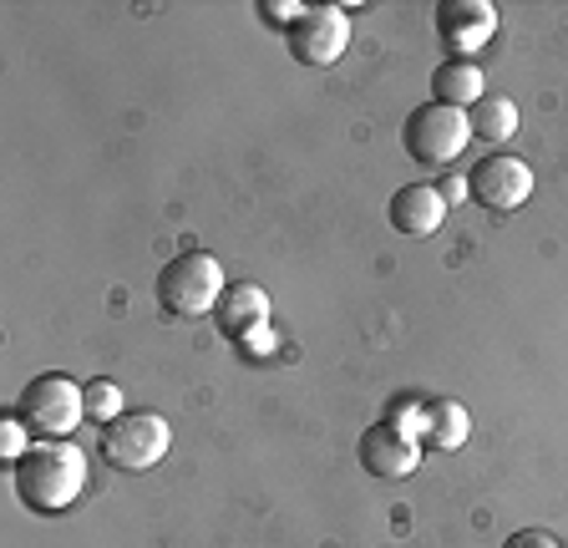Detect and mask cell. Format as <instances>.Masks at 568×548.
Returning a JSON list of instances; mask_svg holds the SVG:
<instances>
[{
  "label": "cell",
  "instance_id": "20",
  "mask_svg": "<svg viewBox=\"0 0 568 548\" xmlns=\"http://www.w3.org/2000/svg\"><path fill=\"white\" fill-rule=\"evenodd\" d=\"M442 199H447V209H457L462 199H473V193H467V179H442Z\"/></svg>",
  "mask_w": 568,
  "mask_h": 548
},
{
  "label": "cell",
  "instance_id": "5",
  "mask_svg": "<svg viewBox=\"0 0 568 548\" xmlns=\"http://www.w3.org/2000/svg\"><path fill=\"white\" fill-rule=\"evenodd\" d=\"M402 143H406V153H412L422 168H447L462 148L473 143V122H467V112H462V108L426 102V108H416L412 118H406Z\"/></svg>",
  "mask_w": 568,
  "mask_h": 548
},
{
  "label": "cell",
  "instance_id": "4",
  "mask_svg": "<svg viewBox=\"0 0 568 548\" xmlns=\"http://www.w3.org/2000/svg\"><path fill=\"white\" fill-rule=\"evenodd\" d=\"M173 447V427L158 412H128L112 427H102V463L118 473H148Z\"/></svg>",
  "mask_w": 568,
  "mask_h": 548
},
{
  "label": "cell",
  "instance_id": "2",
  "mask_svg": "<svg viewBox=\"0 0 568 548\" xmlns=\"http://www.w3.org/2000/svg\"><path fill=\"white\" fill-rule=\"evenodd\" d=\"M224 264L213 260L209 250H183L178 260H168L158 270V305L168 315H213L219 311V300H224Z\"/></svg>",
  "mask_w": 568,
  "mask_h": 548
},
{
  "label": "cell",
  "instance_id": "15",
  "mask_svg": "<svg viewBox=\"0 0 568 548\" xmlns=\"http://www.w3.org/2000/svg\"><path fill=\"white\" fill-rule=\"evenodd\" d=\"M118 417H128L122 386H118V382H106V376L87 382V422H97V427H112Z\"/></svg>",
  "mask_w": 568,
  "mask_h": 548
},
{
  "label": "cell",
  "instance_id": "14",
  "mask_svg": "<svg viewBox=\"0 0 568 548\" xmlns=\"http://www.w3.org/2000/svg\"><path fill=\"white\" fill-rule=\"evenodd\" d=\"M467 122H473V138H483V143H508L513 132H518V102L493 92L467 112Z\"/></svg>",
  "mask_w": 568,
  "mask_h": 548
},
{
  "label": "cell",
  "instance_id": "19",
  "mask_svg": "<svg viewBox=\"0 0 568 548\" xmlns=\"http://www.w3.org/2000/svg\"><path fill=\"white\" fill-rule=\"evenodd\" d=\"M503 548H564L554 534H544V528H518V534L503 538Z\"/></svg>",
  "mask_w": 568,
  "mask_h": 548
},
{
  "label": "cell",
  "instance_id": "11",
  "mask_svg": "<svg viewBox=\"0 0 568 548\" xmlns=\"http://www.w3.org/2000/svg\"><path fill=\"white\" fill-rule=\"evenodd\" d=\"M213 325H219V335H229V341H244V335L264 331L270 325V295H264L260 285H229L224 300H219V311H213Z\"/></svg>",
  "mask_w": 568,
  "mask_h": 548
},
{
  "label": "cell",
  "instance_id": "17",
  "mask_svg": "<svg viewBox=\"0 0 568 548\" xmlns=\"http://www.w3.org/2000/svg\"><path fill=\"white\" fill-rule=\"evenodd\" d=\"M260 16L274 26V31H290V26L305 16V6H300V0H260Z\"/></svg>",
  "mask_w": 568,
  "mask_h": 548
},
{
  "label": "cell",
  "instance_id": "13",
  "mask_svg": "<svg viewBox=\"0 0 568 548\" xmlns=\"http://www.w3.org/2000/svg\"><path fill=\"white\" fill-rule=\"evenodd\" d=\"M432 97H437L442 108L473 112L487 97V72L477 61H442L437 72H432Z\"/></svg>",
  "mask_w": 568,
  "mask_h": 548
},
{
  "label": "cell",
  "instance_id": "6",
  "mask_svg": "<svg viewBox=\"0 0 568 548\" xmlns=\"http://www.w3.org/2000/svg\"><path fill=\"white\" fill-rule=\"evenodd\" d=\"M284 41H290V57L305 67H335L351 47V16L341 6H305V16L284 31Z\"/></svg>",
  "mask_w": 568,
  "mask_h": 548
},
{
  "label": "cell",
  "instance_id": "16",
  "mask_svg": "<svg viewBox=\"0 0 568 548\" xmlns=\"http://www.w3.org/2000/svg\"><path fill=\"white\" fill-rule=\"evenodd\" d=\"M26 437H31V427H26V422L16 417V412H11L6 422H0V453H6V463H11V467L21 463L26 453H31V447H26Z\"/></svg>",
  "mask_w": 568,
  "mask_h": 548
},
{
  "label": "cell",
  "instance_id": "3",
  "mask_svg": "<svg viewBox=\"0 0 568 548\" xmlns=\"http://www.w3.org/2000/svg\"><path fill=\"white\" fill-rule=\"evenodd\" d=\"M16 417L31 427V437L41 442H57V437H71V432L87 422V386H77L71 376H36L21 396H16Z\"/></svg>",
  "mask_w": 568,
  "mask_h": 548
},
{
  "label": "cell",
  "instance_id": "18",
  "mask_svg": "<svg viewBox=\"0 0 568 548\" xmlns=\"http://www.w3.org/2000/svg\"><path fill=\"white\" fill-rule=\"evenodd\" d=\"M239 351H244V356H254V361H270V356H280V335L264 325V331L244 335V341H239Z\"/></svg>",
  "mask_w": 568,
  "mask_h": 548
},
{
  "label": "cell",
  "instance_id": "12",
  "mask_svg": "<svg viewBox=\"0 0 568 548\" xmlns=\"http://www.w3.org/2000/svg\"><path fill=\"white\" fill-rule=\"evenodd\" d=\"M467 437H473V417H467L462 402L437 396V402L422 406V447H432V453H457Z\"/></svg>",
  "mask_w": 568,
  "mask_h": 548
},
{
  "label": "cell",
  "instance_id": "8",
  "mask_svg": "<svg viewBox=\"0 0 568 548\" xmlns=\"http://www.w3.org/2000/svg\"><path fill=\"white\" fill-rule=\"evenodd\" d=\"M437 37L452 51V61H473L497 37V6L493 0H442Z\"/></svg>",
  "mask_w": 568,
  "mask_h": 548
},
{
  "label": "cell",
  "instance_id": "9",
  "mask_svg": "<svg viewBox=\"0 0 568 548\" xmlns=\"http://www.w3.org/2000/svg\"><path fill=\"white\" fill-rule=\"evenodd\" d=\"M355 453H361V467H366L371 477L396 483V477H412L416 467H422V437L381 417L376 427L361 432V447H355Z\"/></svg>",
  "mask_w": 568,
  "mask_h": 548
},
{
  "label": "cell",
  "instance_id": "10",
  "mask_svg": "<svg viewBox=\"0 0 568 548\" xmlns=\"http://www.w3.org/2000/svg\"><path fill=\"white\" fill-rule=\"evenodd\" d=\"M447 224V199L432 183H406L390 193V229L406 239H426Z\"/></svg>",
  "mask_w": 568,
  "mask_h": 548
},
{
  "label": "cell",
  "instance_id": "7",
  "mask_svg": "<svg viewBox=\"0 0 568 548\" xmlns=\"http://www.w3.org/2000/svg\"><path fill=\"white\" fill-rule=\"evenodd\" d=\"M467 193L483 203L487 214H513L532 199V168L513 153H487L483 163L467 173Z\"/></svg>",
  "mask_w": 568,
  "mask_h": 548
},
{
  "label": "cell",
  "instance_id": "1",
  "mask_svg": "<svg viewBox=\"0 0 568 548\" xmlns=\"http://www.w3.org/2000/svg\"><path fill=\"white\" fill-rule=\"evenodd\" d=\"M16 498L31 513H67L87 493V453L77 442H36L31 453L11 467Z\"/></svg>",
  "mask_w": 568,
  "mask_h": 548
}]
</instances>
